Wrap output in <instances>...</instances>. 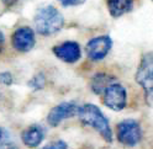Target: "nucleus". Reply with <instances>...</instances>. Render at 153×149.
I'll return each mask as SVG.
<instances>
[{
    "label": "nucleus",
    "mask_w": 153,
    "mask_h": 149,
    "mask_svg": "<svg viewBox=\"0 0 153 149\" xmlns=\"http://www.w3.org/2000/svg\"><path fill=\"white\" fill-rule=\"evenodd\" d=\"M82 123L94 128L108 143H112V131L109 123V119L102 114V111L94 104H84L79 106L78 114Z\"/></svg>",
    "instance_id": "nucleus-1"
},
{
    "label": "nucleus",
    "mask_w": 153,
    "mask_h": 149,
    "mask_svg": "<svg viewBox=\"0 0 153 149\" xmlns=\"http://www.w3.org/2000/svg\"><path fill=\"white\" fill-rule=\"evenodd\" d=\"M36 31L42 36H52L64 26V17L53 5H43L37 10L35 18Z\"/></svg>",
    "instance_id": "nucleus-2"
},
{
    "label": "nucleus",
    "mask_w": 153,
    "mask_h": 149,
    "mask_svg": "<svg viewBox=\"0 0 153 149\" xmlns=\"http://www.w3.org/2000/svg\"><path fill=\"white\" fill-rule=\"evenodd\" d=\"M136 83L142 86L145 91L147 105L152 106V91H153V57L152 52H147L142 57L141 63L136 72Z\"/></svg>",
    "instance_id": "nucleus-3"
},
{
    "label": "nucleus",
    "mask_w": 153,
    "mask_h": 149,
    "mask_svg": "<svg viewBox=\"0 0 153 149\" xmlns=\"http://www.w3.org/2000/svg\"><path fill=\"white\" fill-rule=\"evenodd\" d=\"M142 139V128L138 121L128 118L117 125V141L126 147H135Z\"/></svg>",
    "instance_id": "nucleus-4"
},
{
    "label": "nucleus",
    "mask_w": 153,
    "mask_h": 149,
    "mask_svg": "<svg viewBox=\"0 0 153 149\" xmlns=\"http://www.w3.org/2000/svg\"><path fill=\"white\" fill-rule=\"evenodd\" d=\"M104 105L112 111H122L127 105V91L120 83H114L109 85L102 92Z\"/></svg>",
    "instance_id": "nucleus-5"
},
{
    "label": "nucleus",
    "mask_w": 153,
    "mask_h": 149,
    "mask_svg": "<svg viewBox=\"0 0 153 149\" xmlns=\"http://www.w3.org/2000/svg\"><path fill=\"white\" fill-rule=\"evenodd\" d=\"M111 47H112L111 37L109 35H102L91 38L85 46V51H87L88 58L90 60L99 62L109 54Z\"/></svg>",
    "instance_id": "nucleus-6"
},
{
    "label": "nucleus",
    "mask_w": 153,
    "mask_h": 149,
    "mask_svg": "<svg viewBox=\"0 0 153 149\" xmlns=\"http://www.w3.org/2000/svg\"><path fill=\"white\" fill-rule=\"evenodd\" d=\"M78 108L79 106L73 101H65L61 102L59 105L54 106L48 116H47V122L51 127H57L59 126L64 119L74 117L78 114Z\"/></svg>",
    "instance_id": "nucleus-7"
},
{
    "label": "nucleus",
    "mask_w": 153,
    "mask_h": 149,
    "mask_svg": "<svg viewBox=\"0 0 153 149\" xmlns=\"http://www.w3.org/2000/svg\"><path fill=\"white\" fill-rule=\"evenodd\" d=\"M11 43L13 47L21 53L30 52L36 44V37L35 32L31 27L22 26L15 30L11 37Z\"/></svg>",
    "instance_id": "nucleus-8"
},
{
    "label": "nucleus",
    "mask_w": 153,
    "mask_h": 149,
    "mask_svg": "<svg viewBox=\"0 0 153 149\" xmlns=\"http://www.w3.org/2000/svg\"><path fill=\"white\" fill-rule=\"evenodd\" d=\"M52 52L59 60L69 64L78 62L82 57L80 46L75 41H65L61 44H57L53 47Z\"/></svg>",
    "instance_id": "nucleus-9"
},
{
    "label": "nucleus",
    "mask_w": 153,
    "mask_h": 149,
    "mask_svg": "<svg viewBox=\"0 0 153 149\" xmlns=\"http://www.w3.org/2000/svg\"><path fill=\"white\" fill-rule=\"evenodd\" d=\"M46 131L41 125H31L21 133V141L28 148H37L43 142Z\"/></svg>",
    "instance_id": "nucleus-10"
},
{
    "label": "nucleus",
    "mask_w": 153,
    "mask_h": 149,
    "mask_svg": "<svg viewBox=\"0 0 153 149\" xmlns=\"http://www.w3.org/2000/svg\"><path fill=\"white\" fill-rule=\"evenodd\" d=\"M116 78L106 73H97L90 80V89L95 95H102V92L111 84L116 83Z\"/></svg>",
    "instance_id": "nucleus-11"
},
{
    "label": "nucleus",
    "mask_w": 153,
    "mask_h": 149,
    "mask_svg": "<svg viewBox=\"0 0 153 149\" xmlns=\"http://www.w3.org/2000/svg\"><path fill=\"white\" fill-rule=\"evenodd\" d=\"M108 9L112 17H120L133 9V0H108Z\"/></svg>",
    "instance_id": "nucleus-12"
},
{
    "label": "nucleus",
    "mask_w": 153,
    "mask_h": 149,
    "mask_svg": "<svg viewBox=\"0 0 153 149\" xmlns=\"http://www.w3.org/2000/svg\"><path fill=\"white\" fill-rule=\"evenodd\" d=\"M28 88H31L33 91H38V90H42L46 85V77L43 73H37L36 75H33L27 83Z\"/></svg>",
    "instance_id": "nucleus-13"
},
{
    "label": "nucleus",
    "mask_w": 153,
    "mask_h": 149,
    "mask_svg": "<svg viewBox=\"0 0 153 149\" xmlns=\"http://www.w3.org/2000/svg\"><path fill=\"white\" fill-rule=\"evenodd\" d=\"M0 83L3 85H6V86H10L11 84L14 83V77L10 72H1L0 73Z\"/></svg>",
    "instance_id": "nucleus-14"
},
{
    "label": "nucleus",
    "mask_w": 153,
    "mask_h": 149,
    "mask_svg": "<svg viewBox=\"0 0 153 149\" xmlns=\"http://www.w3.org/2000/svg\"><path fill=\"white\" fill-rule=\"evenodd\" d=\"M41 149H69V147L64 141H54L50 144L42 147Z\"/></svg>",
    "instance_id": "nucleus-15"
},
{
    "label": "nucleus",
    "mask_w": 153,
    "mask_h": 149,
    "mask_svg": "<svg viewBox=\"0 0 153 149\" xmlns=\"http://www.w3.org/2000/svg\"><path fill=\"white\" fill-rule=\"evenodd\" d=\"M58 1L63 6H76V5H82L85 0H58Z\"/></svg>",
    "instance_id": "nucleus-16"
},
{
    "label": "nucleus",
    "mask_w": 153,
    "mask_h": 149,
    "mask_svg": "<svg viewBox=\"0 0 153 149\" xmlns=\"http://www.w3.org/2000/svg\"><path fill=\"white\" fill-rule=\"evenodd\" d=\"M0 149H17V147L10 142H0Z\"/></svg>",
    "instance_id": "nucleus-17"
},
{
    "label": "nucleus",
    "mask_w": 153,
    "mask_h": 149,
    "mask_svg": "<svg viewBox=\"0 0 153 149\" xmlns=\"http://www.w3.org/2000/svg\"><path fill=\"white\" fill-rule=\"evenodd\" d=\"M17 1H19V0H1V3H3L6 7H10V6L15 5Z\"/></svg>",
    "instance_id": "nucleus-18"
},
{
    "label": "nucleus",
    "mask_w": 153,
    "mask_h": 149,
    "mask_svg": "<svg viewBox=\"0 0 153 149\" xmlns=\"http://www.w3.org/2000/svg\"><path fill=\"white\" fill-rule=\"evenodd\" d=\"M4 43H5V36H4V32L0 30V53H1L4 48Z\"/></svg>",
    "instance_id": "nucleus-19"
},
{
    "label": "nucleus",
    "mask_w": 153,
    "mask_h": 149,
    "mask_svg": "<svg viewBox=\"0 0 153 149\" xmlns=\"http://www.w3.org/2000/svg\"><path fill=\"white\" fill-rule=\"evenodd\" d=\"M4 136H5V131L0 127V142H3V139H4Z\"/></svg>",
    "instance_id": "nucleus-20"
}]
</instances>
